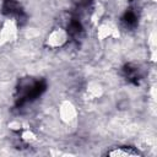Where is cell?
<instances>
[{
  "mask_svg": "<svg viewBox=\"0 0 157 157\" xmlns=\"http://www.w3.org/2000/svg\"><path fill=\"white\" fill-rule=\"evenodd\" d=\"M109 155H112V156H136V155H139V152L132 151L130 148H121V147H119V148H117L114 151H110Z\"/></svg>",
  "mask_w": 157,
  "mask_h": 157,
  "instance_id": "obj_1",
  "label": "cell"
}]
</instances>
